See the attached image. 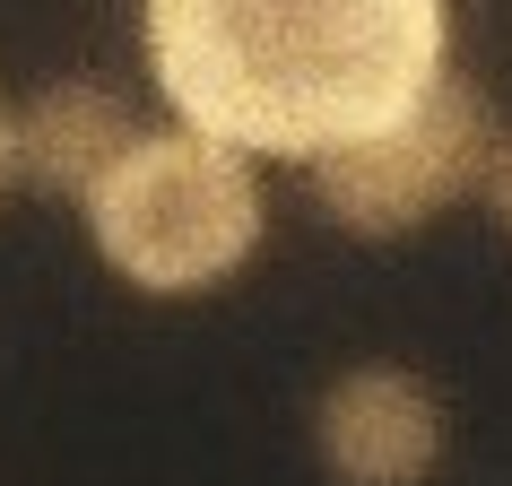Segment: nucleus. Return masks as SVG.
<instances>
[{
	"label": "nucleus",
	"instance_id": "20e7f679",
	"mask_svg": "<svg viewBox=\"0 0 512 486\" xmlns=\"http://www.w3.org/2000/svg\"><path fill=\"white\" fill-rule=\"evenodd\" d=\"M330 486H426L443 460V391L408 365H348L313 400Z\"/></svg>",
	"mask_w": 512,
	"mask_h": 486
},
{
	"label": "nucleus",
	"instance_id": "0eeeda50",
	"mask_svg": "<svg viewBox=\"0 0 512 486\" xmlns=\"http://www.w3.org/2000/svg\"><path fill=\"white\" fill-rule=\"evenodd\" d=\"M0 191H9V105H0Z\"/></svg>",
	"mask_w": 512,
	"mask_h": 486
},
{
	"label": "nucleus",
	"instance_id": "423d86ee",
	"mask_svg": "<svg viewBox=\"0 0 512 486\" xmlns=\"http://www.w3.org/2000/svg\"><path fill=\"white\" fill-rule=\"evenodd\" d=\"M478 200H486V217H495V226H504V243H512V131H495V157H486Z\"/></svg>",
	"mask_w": 512,
	"mask_h": 486
},
{
	"label": "nucleus",
	"instance_id": "f257e3e1",
	"mask_svg": "<svg viewBox=\"0 0 512 486\" xmlns=\"http://www.w3.org/2000/svg\"><path fill=\"white\" fill-rule=\"evenodd\" d=\"M174 122L252 165H313L452 70V0H139Z\"/></svg>",
	"mask_w": 512,
	"mask_h": 486
},
{
	"label": "nucleus",
	"instance_id": "7ed1b4c3",
	"mask_svg": "<svg viewBox=\"0 0 512 486\" xmlns=\"http://www.w3.org/2000/svg\"><path fill=\"white\" fill-rule=\"evenodd\" d=\"M495 131H504V122L486 113V96L460 79V70H443L400 122H382L374 139H356V148H339V157L313 165V200H322L348 235L400 243V235H417V226H434V217H452L460 200H478Z\"/></svg>",
	"mask_w": 512,
	"mask_h": 486
},
{
	"label": "nucleus",
	"instance_id": "39448f33",
	"mask_svg": "<svg viewBox=\"0 0 512 486\" xmlns=\"http://www.w3.org/2000/svg\"><path fill=\"white\" fill-rule=\"evenodd\" d=\"M139 148V113L105 79H44L9 105V174L53 200H87Z\"/></svg>",
	"mask_w": 512,
	"mask_h": 486
},
{
	"label": "nucleus",
	"instance_id": "f03ea898",
	"mask_svg": "<svg viewBox=\"0 0 512 486\" xmlns=\"http://www.w3.org/2000/svg\"><path fill=\"white\" fill-rule=\"evenodd\" d=\"M79 209H87L96 261L157 304L217 296L226 278L252 270V252L270 235L261 165L183 131V122L174 131H139V148L87 191Z\"/></svg>",
	"mask_w": 512,
	"mask_h": 486
}]
</instances>
